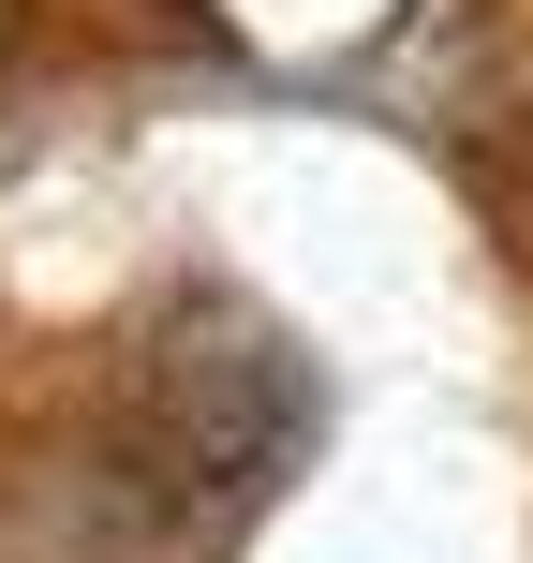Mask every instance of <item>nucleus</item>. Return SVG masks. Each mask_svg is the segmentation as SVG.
<instances>
[{
  "mask_svg": "<svg viewBox=\"0 0 533 563\" xmlns=\"http://www.w3.org/2000/svg\"><path fill=\"white\" fill-rule=\"evenodd\" d=\"M267 356H281V341L237 327V341H178V371H164V400H178V460H193V489H208L223 519L253 505L281 460H297V430H237V386H253Z\"/></svg>",
  "mask_w": 533,
  "mask_h": 563,
  "instance_id": "f257e3e1",
  "label": "nucleus"
}]
</instances>
